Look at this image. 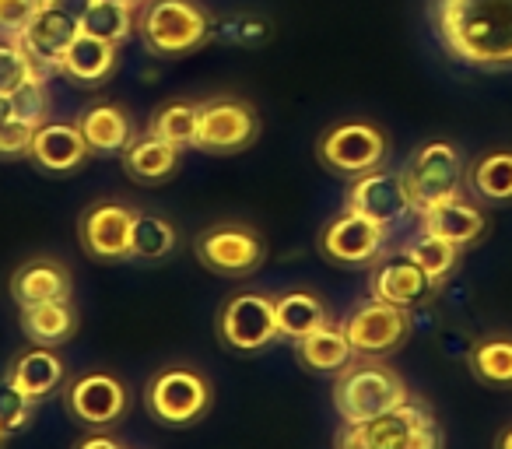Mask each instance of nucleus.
<instances>
[{
    "label": "nucleus",
    "mask_w": 512,
    "mask_h": 449,
    "mask_svg": "<svg viewBox=\"0 0 512 449\" xmlns=\"http://www.w3.org/2000/svg\"><path fill=\"white\" fill-rule=\"evenodd\" d=\"M411 309L393 306L383 299H365L355 313L344 320V334L351 341L355 358H386L397 348H404L411 337Z\"/></svg>",
    "instance_id": "obj_10"
},
{
    "label": "nucleus",
    "mask_w": 512,
    "mask_h": 449,
    "mask_svg": "<svg viewBox=\"0 0 512 449\" xmlns=\"http://www.w3.org/2000/svg\"><path fill=\"white\" fill-rule=\"evenodd\" d=\"M78 130L92 155H123V148L134 141V123H130L127 109L116 102L88 106L78 116Z\"/></svg>",
    "instance_id": "obj_23"
},
{
    "label": "nucleus",
    "mask_w": 512,
    "mask_h": 449,
    "mask_svg": "<svg viewBox=\"0 0 512 449\" xmlns=\"http://www.w3.org/2000/svg\"><path fill=\"white\" fill-rule=\"evenodd\" d=\"M467 186L477 200L512 204V148H495L467 165Z\"/></svg>",
    "instance_id": "obj_28"
},
{
    "label": "nucleus",
    "mask_w": 512,
    "mask_h": 449,
    "mask_svg": "<svg viewBox=\"0 0 512 449\" xmlns=\"http://www.w3.org/2000/svg\"><path fill=\"white\" fill-rule=\"evenodd\" d=\"M344 207L362 218L376 221L383 229H393L407 214L414 211L411 207V197H407V186H404V176L393 169H372V172H362V176L351 179L348 186V197H344Z\"/></svg>",
    "instance_id": "obj_14"
},
{
    "label": "nucleus",
    "mask_w": 512,
    "mask_h": 449,
    "mask_svg": "<svg viewBox=\"0 0 512 449\" xmlns=\"http://www.w3.org/2000/svg\"><path fill=\"white\" fill-rule=\"evenodd\" d=\"M446 435H442L439 421L432 411L421 404L404 400L393 411L379 414L362 425H344L337 435V449H442Z\"/></svg>",
    "instance_id": "obj_4"
},
{
    "label": "nucleus",
    "mask_w": 512,
    "mask_h": 449,
    "mask_svg": "<svg viewBox=\"0 0 512 449\" xmlns=\"http://www.w3.org/2000/svg\"><path fill=\"white\" fill-rule=\"evenodd\" d=\"M4 439H8V432H4V428H0V446H4Z\"/></svg>",
    "instance_id": "obj_44"
},
{
    "label": "nucleus",
    "mask_w": 512,
    "mask_h": 449,
    "mask_svg": "<svg viewBox=\"0 0 512 449\" xmlns=\"http://www.w3.org/2000/svg\"><path fill=\"white\" fill-rule=\"evenodd\" d=\"M197 123H200V102L193 99H172L165 106L155 109V116L148 120V134H155L158 141L172 144V148L186 151L193 148V137H197Z\"/></svg>",
    "instance_id": "obj_31"
},
{
    "label": "nucleus",
    "mask_w": 512,
    "mask_h": 449,
    "mask_svg": "<svg viewBox=\"0 0 512 449\" xmlns=\"http://www.w3.org/2000/svg\"><path fill=\"white\" fill-rule=\"evenodd\" d=\"M137 211L120 200H99L85 207L78 218V243L92 260L102 264H123L130 260V229Z\"/></svg>",
    "instance_id": "obj_13"
},
{
    "label": "nucleus",
    "mask_w": 512,
    "mask_h": 449,
    "mask_svg": "<svg viewBox=\"0 0 512 449\" xmlns=\"http://www.w3.org/2000/svg\"><path fill=\"white\" fill-rule=\"evenodd\" d=\"M32 411H36V400H29L8 376L0 379V428L8 435L25 432L32 425Z\"/></svg>",
    "instance_id": "obj_35"
},
{
    "label": "nucleus",
    "mask_w": 512,
    "mask_h": 449,
    "mask_svg": "<svg viewBox=\"0 0 512 449\" xmlns=\"http://www.w3.org/2000/svg\"><path fill=\"white\" fill-rule=\"evenodd\" d=\"M295 358L309 372H341L355 358V351H351V341L344 334V323L341 327L337 323H323L313 334L295 341Z\"/></svg>",
    "instance_id": "obj_26"
},
{
    "label": "nucleus",
    "mask_w": 512,
    "mask_h": 449,
    "mask_svg": "<svg viewBox=\"0 0 512 449\" xmlns=\"http://www.w3.org/2000/svg\"><path fill=\"white\" fill-rule=\"evenodd\" d=\"M81 32L102 39V43L123 46L137 32V11L113 4V0H95L92 8H88V15L81 18Z\"/></svg>",
    "instance_id": "obj_33"
},
{
    "label": "nucleus",
    "mask_w": 512,
    "mask_h": 449,
    "mask_svg": "<svg viewBox=\"0 0 512 449\" xmlns=\"http://www.w3.org/2000/svg\"><path fill=\"white\" fill-rule=\"evenodd\" d=\"M386 236H390V229H383L376 221L362 218V214L344 207L341 214H334V218L323 225L320 253L330 264L348 267V271H362V267H372L383 257Z\"/></svg>",
    "instance_id": "obj_12"
},
{
    "label": "nucleus",
    "mask_w": 512,
    "mask_h": 449,
    "mask_svg": "<svg viewBox=\"0 0 512 449\" xmlns=\"http://www.w3.org/2000/svg\"><path fill=\"white\" fill-rule=\"evenodd\" d=\"M32 81H46V74L29 57V50L18 39H0V95L22 92Z\"/></svg>",
    "instance_id": "obj_34"
},
{
    "label": "nucleus",
    "mask_w": 512,
    "mask_h": 449,
    "mask_svg": "<svg viewBox=\"0 0 512 449\" xmlns=\"http://www.w3.org/2000/svg\"><path fill=\"white\" fill-rule=\"evenodd\" d=\"M428 25L453 64L512 71V0H428Z\"/></svg>",
    "instance_id": "obj_1"
},
{
    "label": "nucleus",
    "mask_w": 512,
    "mask_h": 449,
    "mask_svg": "<svg viewBox=\"0 0 512 449\" xmlns=\"http://www.w3.org/2000/svg\"><path fill=\"white\" fill-rule=\"evenodd\" d=\"M260 137V116L239 95H214L200 102V123L193 148L207 155H235Z\"/></svg>",
    "instance_id": "obj_8"
},
{
    "label": "nucleus",
    "mask_w": 512,
    "mask_h": 449,
    "mask_svg": "<svg viewBox=\"0 0 512 449\" xmlns=\"http://www.w3.org/2000/svg\"><path fill=\"white\" fill-rule=\"evenodd\" d=\"M404 253L428 274V278H432L435 288H442L449 281V274L460 267V253L463 250H460V246H453V243H446V239L428 236V232L418 229V236L404 246Z\"/></svg>",
    "instance_id": "obj_32"
},
{
    "label": "nucleus",
    "mask_w": 512,
    "mask_h": 449,
    "mask_svg": "<svg viewBox=\"0 0 512 449\" xmlns=\"http://www.w3.org/2000/svg\"><path fill=\"white\" fill-rule=\"evenodd\" d=\"M418 229L428 232V236H439L446 243L460 246H474L477 239L484 236L488 229V218L477 204H470L467 197H449V200H439V204H428L418 211Z\"/></svg>",
    "instance_id": "obj_18"
},
{
    "label": "nucleus",
    "mask_w": 512,
    "mask_h": 449,
    "mask_svg": "<svg viewBox=\"0 0 512 449\" xmlns=\"http://www.w3.org/2000/svg\"><path fill=\"white\" fill-rule=\"evenodd\" d=\"M467 365L477 383L491 386V390H512V337L491 334L474 341L470 344Z\"/></svg>",
    "instance_id": "obj_29"
},
{
    "label": "nucleus",
    "mask_w": 512,
    "mask_h": 449,
    "mask_svg": "<svg viewBox=\"0 0 512 449\" xmlns=\"http://www.w3.org/2000/svg\"><path fill=\"white\" fill-rule=\"evenodd\" d=\"M113 4H123V8H141V4H144V0H113Z\"/></svg>",
    "instance_id": "obj_43"
},
{
    "label": "nucleus",
    "mask_w": 512,
    "mask_h": 449,
    "mask_svg": "<svg viewBox=\"0 0 512 449\" xmlns=\"http://www.w3.org/2000/svg\"><path fill=\"white\" fill-rule=\"evenodd\" d=\"M116 50H120V46L102 43V39L81 32V36L67 46L64 60H60V74H64L67 81H78V85H85V88H99L116 74V64H120Z\"/></svg>",
    "instance_id": "obj_24"
},
{
    "label": "nucleus",
    "mask_w": 512,
    "mask_h": 449,
    "mask_svg": "<svg viewBox=\"0 0 512 449\" xmlns=\"http://www.w3.org/2000/svg\"><path fill=\"white\" fill-rule=\"evenodd\" d=\"M407 400V386L397 369L383 365L379 358H351L334 383V411L341 425H362L379 414L393 411Z\"/></svg>",
    "instance_id": "obj_3"
},
{
    "label": "nucleus",
    "mask_w": 512,
    "mask_h": 449,
    "mask_svg": "<svg viewBox=\"0 0 512 449\" xmlns=\"http://www.w3.org/2000/svg\"><path fill=\"white\" fill-rule=\"evenodd\" d=\"M71 271L60 260L36 257L29 264H22L11 274V299L18 302V309L39 306V302L53 299H71Z\"/></svg>",
    "instance_id": "obj_20"
},
{
    "label": "nucleus",
    "mask_w": 512,
    "mask_h": 449,
    "mask_svg": "<svg viewBox=\"0 0 512 449\" xmlns=\"http://www.w3.org/2000/svg\"><path fill=\"white\" fill-rule=\"evenodd\" d=\"M390 158V134L376 120H341L316 141V162L334 176H362Z\"/></svg>",
    "instance_id": "obj_5"
},
{
    "label": "nucleus",
    "mask_w": 512,
    "mask_h": 449,
    "mask_svg": "<svg viewBox=\"0 0 512 449\" xmlns=\"http://www.w3.org/2000/svg\"><path fill=\"white\" fill-rule=\"evenodd\" d=\"M8 116H15V106H11V95H0V123L8 120Z\"/></svg>",
    "instance_id": "obj_42"
},
{
    "label": "nucleus",
    "mask_w": 512,
    "mask_h": 449,
    "mask_svg": "<svg viewBox=\"0 0 512 449\" xmlns=\"http://www.w3.org/2000/svg\"><path fill=\"white\" fill-rule=\"evenodd\" d=\"M179 246V232L169 218L162 214L137 211L134 229H130V260H144V264H158V260L172 257Z\"/></svg>",
    "instance_id": "obj_30"
},
{
    "label": "nucleus",
    "mask_w": 512,
    "mask_h": 449,
    "mask_svg": "<svg viewBox=\"0 0 512 449\" xmlns=\"http://www.w3.org/2000/svg\"><path fill=\"white\" fill-rule=\"evenodd\" d=\"M8 379L18 386V390L25 393L29 400H46L53 397V393L64 386L67 379V365L64 358L57 355L53 348H43V344H32L29 351H22V355L11 362L8 369Z\"/></svg>",
    "instance_id": "obj_22"
},
{
    "label": "nucleus",
    "mask_w": 512,
    "mask_h": 449,
    "mask_svg": "<svg viewBox=\"0 0 512 449\" xmlns=\"http://www.w3.org/2000/svg\"><path fill=\"white\" fill-rule=\"evenodd\" d=\"M439 288L432 285L425 271L407 257L404 250L393 253V257H379L369 271V295L372 299H383V302H393V306H425Z\"/></svg>",
    "instance_id": "obj_16"
},
{
    "label": "nucleus",
    "mask_w": 512,
    "mask_h": 449,
    "mask_svg": "<svg viewBox=\"0 0 512 449\" xmlns=\"http://www.w3.org/2000/svg\"><path fill=\"white\" fill-rule=\"evenodd\" d=\"M218 337L225 348L253 355L278 341L274 299L264 292H235L218 313Z\"/></svg>",
    "instance_id": "obj_11"
},
{
    "label": "nucleus",
    "mask_w": 512,
    "mask_h": 449,
    "mask_svg": "<svg viewBox=\"0 0 512 449\" xmlns=\"http://www.w3.org/2000/svg\"><path fill=\"white\" fill-rule=\"evenodd\" d=\"M211 379L200 376L197 369L186 365H169V369L155 372L144 390V407L155 421L169 428H186L197 425L207 411H211Z\"/></svg>",
    "instance_id": "obj_7"
},
{
    "label": "nucleus",
    "mask_w": 512,
    "mask_h": 449,
    "mask_svg": "<svg viewBox=\"0 0 512 449\" xmlns=\"http://www.w3.org/2000/svg\"><path fill=\"white\" fill-rule=\"evenodd\" d=\"M11 106H15V116H22V120L43 127L46 113H50V92H46V81H32V85H25L22 92H15L11 95Z\"/></svg>",
    "instance_id": "obj_37"
},
{
    "label": "nucleus",
    "mask_w": 512,
    "mask_h": 449,
    "mask_svg": "<svg viewBox=\"0 0 512 449\" xmlns=\"http://www.w3.org/2000/svg\"><path fill=\"white\" fill-rule=\"evenodd\" d=\"M81 36V22L78 18H67L60 11H50V8H39L32 15V22L25 25V32L18 36V43L29 50V57L39 64L43 74H60V60H64L67 46Z\"/></svg>",
    "instance_id": "obj_17"
},
{
    "label": "nucleus",
    "mask_w": 512,
    "mask_h": 449,
    "mask_svg": "<svg viewBox=\"0 0 512 449\" xmlns=\"http://www.w3.org/2000/svg\"><path fill=\"white\" fill-rule=\"evenodd\" d=\"M137 36L158 60H183L211 39V15L197 0H144L137 8Z\"/></svg>",
    "instance_id": "obj_2"
},
{
    "label": "nucleus",
    "mask_w": 512,
    "mask_h": 449,
    "mask_svg": "<svg viewBox=\"0 0 512 449\" xmlns=\"http://www.w3.org/2000/svg\"><path fill=\"white\" fill-rule=\"evenodd\" d=\"M74 449H123V442L106 432H95V435H85L81 442H74Z\"/></svg>",
    "instance_id": "obj_40"
},
{
    "label": "nucleus",
    "mask_w": 512,
    "mask_h": 449,
    "mask_svg": "<svg viewBox=\"0 0 512 449\" xmlns=\"http://www.w3.org/2000/svg\"><path fill=\"white\" fill-rule=\"evenodd\" d=\"M36 130V123L22 120V116H8L0 123V158H29Z\"/></svg>",
    "instance_id": "obj_36"
},
{
    "label": "nucleus",
    "mask_w": 512,
    "mask_h": 449,
    "mask_svg": "<svg viewBox=\"0 0 512 449\" xmlns=\"http://www.w3.org/2000/svg\"><path fill=\"white\" fill-rule=\"evenodd\" d=\"M64 404L71 418H78L88 428H109L123 421L130 407V393L123 379L109 376V372H85L64 390Z\"/></svg>",
    "instance_id": "obj_15"
},
{
    "label": "nucleus",
    "mask_w": 512,
    "mask_h": 449,
    "mask_svg": "<svg viewBox=\"0 0 512 449\" xmlns=\"http://www.w3.org/2000/svg\"><path fill=\"white\" fill-rule=\"evenodd\" d=\"M78 309L71 299H53L39 302V306L22 309V330L32 344H43V348H57V344L71 341L78 334Z\"/></svg>",
    "instance_id": "obj_25"
},
{
    "label": "nucleus",
    "mask_w": 512,
    "mask_h": 449,
    "mask_svg": "<svg viewBox=\"0 0 512 449\" xmlns=\"http://www.w3.org/2000/svg\"><path fill=\"white\" fill-rule=\"evenodd\" d=\"M495 449H512V425H509V428H502V432H498Z\"/></svg>",
    "instance_id": "obj_41"
},
{
    "label": "nucleus",
    "mask_w": 512,
    "mask_h": 449,
    "mask_svg": "<svg viewBox=\"0 0 512 449\" xmlns=\"http://www.w3.org/2000/svg\"><path fill=\"white\" fill-rule=\"evenodd\" d=\"M92 155L81 137L78 123H50L46 120L43 127L36 130L32 137L29 158L36 169L50 172V176H71L85 165V158Z\"/></svg>",
    "instance_id": "obj_19"
},
{
    "label": "nucleus",
    "mask_w": 512,
    "mask_h": 449,
    "mask_svg": "<svg viewBox=\"0 0 512 449\" xmlns=\"http://www.w3.org/2000/svg\"><path fill=\"white\" fill-rule=\"evenodd\" d=\"M411 197L414 214L428 204H439L449 197H463V183H467V165L453 141H425L411 155V162L400 169Z\"/></svg>",
    "instance_id": "obj_6"
},
{
    "label": "nucleus",
    "mask_w": 512,
    "mask_h": 449,
    "mask_svg": "<svg viewBox=\"0 0 512 449\" xmlns=\"http://www.w3.org/2000/svg\"><path fill=\"white\" fill-rule=\"evenodd\" d=\"M274 316H278V337L299 341V337L313 334L316 327L330 323V309L309 288H292V292L274 299Z\"/></svg>",
    "instance_id": "obj_27"
},
{
    "label": "nucleus",
    "mask_w": 512,
    "mask_h": 449,
    "mask_svg": "<svg viewBox=\"0 0 512 449\" xmlns=\"http://www.w3.org/2000/svg\"><path fill=\"white\" fill-rule=\"evenodd\" d=\"M36 11H39V0H0V39L22 36Z\"/></svg>",
    "instance_id": "obj_38"
},
{
    "label": "nucleus",
    "mask_w": 512,
    "mask_h": 449,
    "mask_svg": "<svg viewBox=\"0 0 512 449\" xmlns=\"http://www.w3.org/2000/svg\"><path fill=\"white\" fill-rule=\"evenodd\" d=\"M95 0H39V8H50V11H60V15L67 18H85L88 8H92Z\"/></svg>",
    "instance_id": "obj_39"
},
{
    "label": "nucleus",
    "mask_w": 512,
    "mask_h": 449,
    "mask_svg": "<svg viewBox=\"0 0 512 449\" xmlns=\"http://www.w3.org/2000/svg\"><path fill=\"white\" fill-rule=\"evenodd\" d=\"M179 155H183L179 148L158 141L155 134L144 130V134H134V141L123 148L120 162H123V172H127L137 186H162L179 172Z\"/></svg>",
    "instance_id": "obj_21"
},
{
    "label": "nucleus",
    "mask_w": 512,
    "mask_h": 449,
    "mask_svg": "<svg viewBox=\"0 0 512 449\" xmlns=\"http://www.w3.org/2000/svg\"><path fill=\"white\" fill-rule=\"evenodd\" d=\"M193 253L211 274L232 281L256 274L267 260L264 239L256 236L253 229H246V225H235V221L211 225L207 232H200L197 243H193Z\"/></svg>",
    "instance_id": "obj_9"
}]
</instances>
